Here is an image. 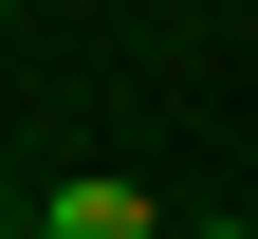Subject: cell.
Listing matches in <instances>:
<instances>
[{
	"label": "cell",
	"instance_id": "1",
	"mask_svg": "<svg viewBox=\"0 0 258 239\" xmlns=\"http://www.w3.org/2000/svg\"><path fill=\"white\" fill-rule=\"evenodd\" d=\"M19 239H166V202L129 184V166H74V184H37V221Z\"/></svg>",
	"mask_w": 258,
	"mask_h": 239
},
{
	"label": "cell",
	"instance_id": "2",
	"mask_svg": "<svg viewBox=\"0 0 258 239\" xmlns=\"http://www.w3.org/2000/svg\"><path fill=\"white\" fill-rule=\"evenodd\" d=\"M184 239H258V221H221V202H203V221H184Z\"/></svg>",
	"mask_w": 258,
	"mask_h": 239
}]
</instances>
